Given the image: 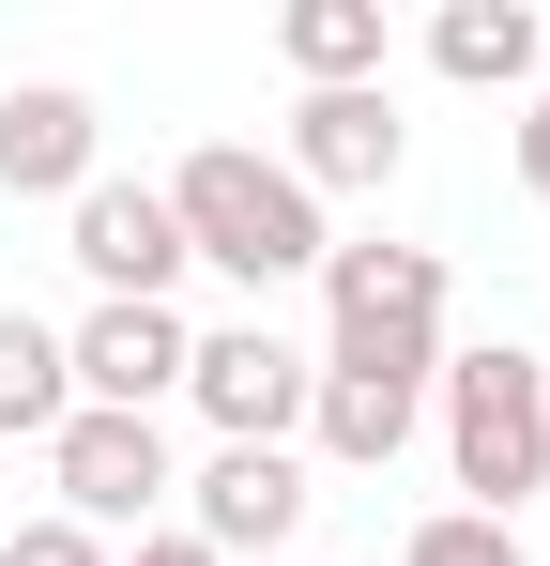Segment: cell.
<instances>
[{
  "label": "cell",
  "instance_id": "6da1fadb",
  "mask_svg": "<svg viewBox=\"0 0 550 566\" xmlns=\"http://www.w3.org/2000/svg\"><path fill=\"white\" fill-rule=\"evenodd\" d=\"M169 230H183V261H214V276H245V291H290V276H321V199L275 169L261 138H199L169 169Z\"/></svg>",
  "mask_w": 550,
  "mask_h": 566
},
{
  "label": "cell",
  "instance_id": "7a4b0ae2",
  "mask_svg": "<svg viewBox=\"0 0 550 566\" xmlns=\"http://www.w3.org/2000/svg\"><path fill=\"white\" fill-rule=\"evenodd\" d=\"M444 460H458V505L474 521H520L550 490V353H520V337H474V353H444Z\"/></svg>",
  "mask_w": 550,
  "mask_h": 566
},
{
  "label": "cell",
  "instance_id": "3957f363",
  "mask_svg": "<svg viewBox=\"0 0 550 566\" xmlns=\"http://www.w3.org/2000/svg\"><path fill=\"white\" fill-rule=\"evenodd\" d=\"M46 490H62L77 536H154L169 490H183L169 413H62V429H46Z\"/></svg>",
  "mask_w": 550,
  "mask_h": 566
},
{
  "label": "cell",
  "instance_id": "277c9868",
  "mask_svg": "<svg viewBox=\"0 0 550 566\" xmlns=\"http://www.w3.org/2000/svg\"><path fill=\"white\" fill-rule=\"evenodd\" d=\"M306 337H275V322H199V353H183V413L214 429V444H290L306 429Z\"/></svg>",
  "mask_w": 550,
  "mask_h": 566
},
{
  "label": "cell",
  "instance_id": "5b68a950",
  "mask_svg": "<svg viewBox=\"0 0 550 566\" xmlns=\"http://www.w3.org/2000/svg\"><path fill=\"white\" fill-rule=\"evenodd\" d=\"M169 505H183V536H199L214 566H245V552H290V536H306L321 474H306V444H214Z\"/></svg>",
  "mask_w": 550,
  "mask_h": 566
},
{
  "label": "cell",
  "instance_id": "8992f818",
  "mask_svg": "<svg viewBox=\"0 0 550 566\" xmlns=\"http://www.w3.org/2000/svg\"><path fill=\"white\" fill-rule=\"evenodd\" d=\"M62 245H77L92 306H169L183 291V230H169V185H123V169H92L62 199Z\"/></svg>",
  "mask_w": 550,
  "mask_h": 566
},
{
  "label": "cell",
  "instance_id": "52a82bcc",
  "mask_svg": "<svg viewBox=\"0 0 550 566\" xmlns=\"http://www.w3.org/2000/svg\"><path fill=\"white\" fill-rule=\"evenodd\" d=\"M183 353H199L183 306H77V322H62L77 413H169V398H183Z\"/></svg>",
  "mask_w": 550,
  "mask_h": 566
},
{
  "label": "cell",
  "instance_id": "ba28073f",
  "mask_svg": "<svg viewBox=\"0 0 550 566\" xmlns=\"http://www.w3.org/2000/svg\"><path fill=\"white\" fill-rule=\"evenodd\" d=\"M398 154H413L398 77H382V93H290V138H275V169H290L306 199H382V185H398Z\"/></svg>",
  "mask_w": 550,
  "mask_h": 566
},
{
  "label": "cell",
  "instance_id": "9c48e42d",
  "mask_svg": "<svg viewBox=\"0 0 550 566\" xmlns=\"http://www.w3.org/2000/svg\"><path fill=\"white\" fill-rule=\"evenodd\" d=\"M107 169V123H92L77 77H15L0 93V199H77Z\"/></svg>",
  "mask_w": 550,
  "mask_h": 566
},
{
  "label": "cell",
  "instance_id": "30bf717a",
  "mask_svg": "<svg viewBox=\"0 0 550 566\" xmlns=\"http://www.w3.org/2000/svg\"><path fill=\"white\" fill-rule=\"evenodd\" d=\"M429 429V382H382V368H306V474H382L398 444Z\"/></svg>",
  "mask_w": 550,
  "mask_h": 566
},
{
  "label": "cell",
  "instance_id": "8fae6325",
  "mask_svg": "<svg viewBox=\"0 0 550 566\" xmlns=\"http://www.w3.org/2000/svg\"><path fill=\"white\" fill-rule=\"evenodd\" d=\"M444 306H458L444 245H321V322L337 337H382V322H429L444 337Z\"/></svg>",
  "mask_w": 550,
  "mask_h": 566
},
{
  "label": "cell",
  "instance_id": "7c38bea8",
  "mask_svg": "<svg viewBox=\"0 0 550 566\" xmlns=\"http://www.w3.org/2000/svg\"><path fill=\"white\" fill-rule=\"evenodd\" d=\"M382 46H398L382 0H290V15H275V62H290L306 93H382Z\"/></svg>",
  "mask_w": 550,
  "mask_h": 566
},
{
  "label": "cell",
  "instance_id": "4fadbf2b",
  "mask_svg": "<svg viewBox=\"0 0 550 566\" xmlns=\"http://www.w3.org/2000/svg\"><path fill=\"white\" fill-rule=\"evenodd\" d=\"M429 62H444L458 93H520L536 77V0H444L429 15Z\"/></svg>",
  "mask_w": 550,
  "mask_h": 566
},
{
  "label": "cell",
  "instance_id": "5bb4252c",
  "mask_svg": "<svg viewBox=\"0 0 550 566\" xmlns=\"http://www.w3.org/2000/svg\"><path fill=\"white\" fill-rule=\"evenodd\" d=\"M62 413H77V382H62V322L0 306V444H46Z\"/></svg>",
  "mask_w": 550,
  "mask_h": 566
},
{
  "label": "cell",
  "instance_id": "9a60e30c",
  "mask_svg": "<svg viewBox=\"0 0 550 566\" xmlns=\"http://www.w3.org/2000/svg\"><path fill=\"white\" fill-rule=\"evenodd\" d=\"M398 566H536V552H520V521H474V505H429V521L398 536Z\"/></svg>",
  "mask_w": 550,
  "mask_h": 566
},
{
  "label": "cell",
  "instance_id": "2e32d148",
  "mask_svg": "<svg viewBox=\"0 0 550 566\" xmlns=\"http://www.w3.org/2000/svg\"><path fill=\"white\" fill-rule=\"evenodd\" d=\"M0 566H107V536H77V521L46 505V521H15V536H0Z\"/></svg>",
  "mask_w": 550,
  "mask_h": 566
},
{
  "label": "cell",
  "instance_id": "e0dca14e",
  "mask_svg": "<svg viewBox=\"0 0 550 566\" xmlns=\"http://www.w3.org/2000/svg\"><path fill=\"white\" fill-rule=\"evenodd\" d=\"M107 566H214V552H199V536H183V521H154V536H138V552H107Z\"/></svg>",
  "mask_w": 550,
  "mask_h": 566
},
{
  "label": "cell",
  "instance_id": "ac0fdd59",
  "mask_svg": "<svg viewBox=\"0 0 550 566\" xmlns=\"http://www.w3.org/2000/svg\"><path fill=\"white\" fill-rule=\"evenodd\" d=\"M520 185H536V199H550V93H536V107H520Z\"/></svg>",
  "mask_w": 550,
  "mask_h": 566
},
{
  "label": "cell",
  "instance_id": "d6986e66",
  "mask_svg": "<svg viewBox=\"0 0 550 566\" xmlns=\"http://www.w3.org/2000/svg\"><path fill=\"white\" fill-rule=\"evenodd\" d=\"M290 566H321V552H290Z\"/></svg>",
  "mask_w": 550,
  "mask_h": 566
}]
</instances>
